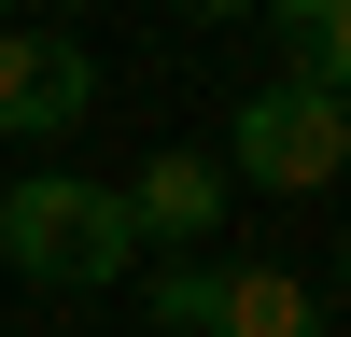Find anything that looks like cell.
I'll return each instance as SVG.
<instances>
[{"label":"cell","mask_w":351,"mask_h":337,"mask_svg":"<svg viewBox=\"0 0 351 337\" xmlns=\"http://www.w3.org/2000/svg\"><path fill=\"white\" fill-rule=\"evenodd\" d=\"M337 295H351V253H337Z\"/></svg>","instance_id":"cell-9"},{"label":"cell","mask_w":351,"mask_h":337,"mask_svg":"<svg viewBox=\"0 0 351 337\" xmlns=\"http://www.w3.org/2000/svg\"><path fill=\"white\" fill-rule=\"evenodd\" d=\"M337 168H351V112L309 71H267L239 112H225V183L239 197H324Z\"/></svg>","instance_id":"cell-2"},{"label":"cell","mask_w":351,"mask_h":337,"mask_svg":"<svg viewBox=\"0 0 351 337\" xmlns=\"http://www.w3.org/2000/svg\"><path fill=\"white\" fill-rule=\"evenodd\" d=\"M112 197H127L141 253H197V239L225 225V197H239V183H225V155H183V140H169V155H141V183H112Z\"/></svg>","instance_id":"cell-4"},{"label":"cell","mask_w":351,"mask_h":337,"mask_svg":"<svg viewBox=\"0 0 351 337\" xmlns=\"http://www.w3.org/2000/svg\"><path fill=\"white\" fill-rule=\"evenodd\" d=\"M253 14H281V71H309L351 112V0H253Z\"/></svg>","instance_id":"cell-6"},{"label":"cell","mask_w":351,"mask_h":337,"mask_svg":"<svg viewBox=\"0 0 351 337\" xmlns=\"http://www.w3.org/2000/svg\"><path fill=\"white\" fill-rule=\"evenodd\" d=\"M211 337H324V295H309L295 267H225V309Z\"/></svg>","instance_id":"cell-5"},{"label":"cell","mask_w":351,"mask_h":337,"mask_svg":"<svg viewBox=\"0 0 351 337\" xmlns=\"http://www.w3.org/2000/svg\"><path fill=\"white\" fill-rule=\"evenodd\" d=\"M169 14H253V0H169Z\"/></svg>","instance_id":"cell-8"},{"label":"cell","mask_w":351,"mask_h":337,"mask_svg":"<svg viewBox=\"0 0 351 337\" xmlns=\"http://www.w3.org/2000/svg\"><path fill=\"white\" fill-rule=\"evenodd\" d=\"M84 112H99V56H84L71 28H0V140L56 155Z\"/></svg>","instance_id":"cell-3"},{"label":"cell","mask_w":351,"mask_h":337,"mask_svg":"<svg viewBox=\"0 0 351 337\" xmlns=\"http://www.w3.org/2000/svg\"><path fill=\"white\" fill-rule=\"evenodd\" d=\"M56 14H84V0H56Z\"/></svg>","instance_id":"cell-10"},{"label":"cell","mask_w":351,"mask_h":337,"mask_svg":"<svg viewBox=\"0 0 351 337\" xmlns=\"http://www.w3.org/2000/svg\"><path fill=\"white\" fill-rule=\"evenodd\" d=\"M0 267L43 281V295H99V281L141 267V225L99 168H14L0 183Z\"/></svg>","instance_id":"cell-1"},{"label":"cell","mask_w":351,"mask_h":337,"mask_svg":"<svg viewBox=\"0 0 351 337\" xmlns=\"http://www.w3.org/2000/svg\"><path fill=\"white\" fill-rule=\"evenodd\" d=\"M141 281V309H155V337H211V309H225V253H155V267H127Z\"/></svg>","instance_id":"cell-7"}]
</instances>
